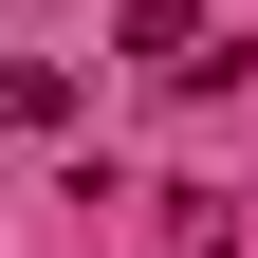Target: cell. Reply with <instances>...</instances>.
I'll list each match as a JSON object with an SVG mask.
<instances>
[{
    "label": "cell",
    "mask_w": 258,
    "mask_h": 258,
    "mask_svg": "<svg viewBox=\"0 0 258 258\" xmlns=\"http://www.w3.org/2000/svg\"><path fill=\"white\" fill-rule=\"evenodd\" d=\"M129 55H148V74H221L203 55V0H129Z\"/></svg>",
    "instance_id": "1"
}]
</instances>
